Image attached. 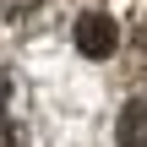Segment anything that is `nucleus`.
I'll return each mask as SVG.
<instances>
[{
  "instance_id": "obj_2",
  "label": "nucleus",
  "mask_w": 147,
  "mask_h": 147,
  "mask_svg": "<svg viewBox=\"0 0 147 147\" xmlns=\"http://www.w3.org/2000/svg\"><path fill=\"white\" fill-rule=\"evenodd\" d=\"M115 44H120V33H115V22H109L104 11H82V16H76V49H82L87 60H109Z\"/></svg>"
},
{
  "instance_id": "obj_3",
  "label": "nucleus",
  "mask_w": 147,
  "mask_h": 147,
  "mask_svg": "<svg viewBox=\"0 0 147 147\" xmlns=\"http://www.w3.org/2000/svg\"><path fill=\"white\" fill-rule=\"evenodd\" d=\"M120 147H147V98H131L120 115Z\"/></svg>"
},
{
  "instance_id": "obj_4",
  "label": "nucleus",
  "mask_w": 147,
  "mask_h": 147,
  "mask_svg": "<svg viewBox=\"0 0 147 147\" xmlns=\"http://www.w3.org/2000/svg\"><path fill=\"white\" fill-rule=\"evenodd\" d=\"M38 5H49V0H0V16H11V22H16V16H33Z\"/></svg>"
},
{
  "instance_id": "obj_1",
  "label": "nucleus",
  "mask_w": 147,
  "mask_h": 147,
  "mask_svg": "<svg viewBox=\"0 0 147 147\" xmlns=\"http://www.w3.org/2000/svg\"><path fill=\"white\" fill-rule=\"evenodd\" d=\"M0 147H27V115H22V87L0 65Z\"/></svg>"
}]
</instances>
